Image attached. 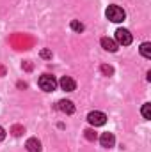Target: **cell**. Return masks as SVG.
I'll use <instances>...</instances> for the list:
<instances>
[{"label":"cell","instance_id":"obj_8","mask_svg":"<svg viewBox=\"0 0 151 152\" xmlns=\"http://www.w3.org/2000/svg\"><path fill=\"white\" fill-rule=\"evenodd\" d=\"M101 48L103 50H107V51H110V53H114V51H117V42L114 41V39H109V37H101Z\"/></svg>","mask_w":151,"mask_h":152},{"label":"cell","instance_id":"obj_11","mask_svg":"<svg viewBox=\"0 0 151 152\" xmlns=\"http://www.w3.org/2000/svg\"><path fill=\"white\" fill-rule=\"evenodd\" d=\"M71 28H73L75 32H84V28H85V27H84V23H80V21L73 20V21H71Z\"/></svg>","mask_w":151,"mask_h":152},{"label":"cell","instance_id":"obj_4","mask_svg":"<svg viewBox=\"0 0 151 152\" xmlns=\"http://www.w3.org/2000/svg\"><path fill=\"white\" fill-rule=\"evenodd\" d=\"M87 120H89L91 126L98 127V126H103L107 122V115L103 113V112H91V113L87 115Z\"/></svg>","mask_w":151,"mask_h":152},{"label":"cell","instance_id":"obj_1","mask_svg":"<svg viewBox=\"0 0 151 152\" xmlns=\"http://www.w3.org/2000/svg\"><path fill=\"white\" fill-rule=\"evenodd\" d=\"M105 14H107V18H109L112 23H121V21H124V18H126L124 9H121L119 5H109L107 11H105Z\"/></svg>","mask_w":151,"mask_h":152},{"label":"cell","instance_id":"obj_3","mask_svg":"<svg viewBox=\"0 0 151 152\" xmlns=\"http://www.w3.org/2000/svg\"><path fill=\"white\" fill-rule=\"evenodd\" d=\"M132 34H130V30H126V28H117L115 30V42L117 44H123V46H128V44H132Z\"/></svg>","mask_w":151,"mask_h":152},{"label":"cell","instance_id":"obj_7","mask_svg":"<svg viewBox=\"0 0 151 152\" xmlns=\"http://www.w3.org/2000/svg\"><path fill=\"white\" fill-rule=\"evenodd\" d=\"M100 143H101V147L110 149V147H114V143H115V138H114L112 133H103L100 136Z\"/></svg>","mask_w":151,"mask_h":152},{"label":"cell","instance_id":"obj_9","mask_svg":"<svg viewBox=\"0 0 151 152\" xmlns=\"http://www.w3.org/2000/svg\"><path fill=\"white\" fill-rule=\"evenodd\" d=\"M25 147H27L29 152H41V142H39L38 138H29L27 143H25Z\"/></svg>","mask_w":151,"mask_h":152},{"label":"cell","instance_id":"obj_6","mask_svg":"<svg viewBox=\"0 0 151 152\" xmlns=\"http://www.w3.org/2000/svg\"><path fill=\"white\" fill-rule=\"evenodd\" d=\"M57 108H59V110H61L62 113H66V115L75 113V104H73L71 101H68V99H62V101H59Z\"/></svg>","mask_w":151,"mask_h":152},{"label":"cell","instance_id":"obj_17","mask_svg":"<svg viewBox=\"0 0 151 152\" xmlns=\"http://www.w3.org/2000/svg\"><path fill=\"white\" fill-rule=\"evenodd\" d=\"M4 138H5V129H4V127L0 126V142H2Z\"/></svg>","mask_w":151,"mask_h":152},{"label":"cell","instance_id":"obj_14","mask_svg":"<svg viewBox=\"0 0 151 152\" xmlns=\"http://www.w3.org/2000/svg\"><path fill=\"white\" fill-rule=\"evenodd\" d=\"M101 73H103L105 76H112V75H114L112 66H107V64H103V66H101Z\"/></svg>","mask_w":151,"mask_h":152},{"label":"cell","instance_id":"obj_15","mask_svg":"<svg viewBox=\"0 0 151 152\" xmlns=\"http://www.w3.org/2000/svg\"><path fill=\"white\" fill-rule=\"evenodd\" d=\"M11 133H13L14 136H20V134L23 133V127H21V126H14V127L11 129Z\"/></svg>","mask_w":151,"mask_h":152},{"label":"cell","instance_id":"obj_10","mask_svg":"<svg viewBox=\"0 0 151 152\" xmlns=\"http://www.w3.org/2000/svg\"><path fill=\"white\" fill-rule=\"evenodd\" d=\"M139 50H141V55H142L144 58H151V44L150 42H142Z\"/></svg>","mask_w":151,"mask_h":152},{"label":"cell","instance_id":"obj_5","mask_svg":"<svg viewBox=\"0 0 151 152\" xmlns=\"http://www.w3.org/2000/svg\"><path fill=\"white\" fill-rule=\"evenodd\" d=\"M59 85H61V88L66 90V92H73V90L76 88V81L71 78V76H62L61 81H59Z\"/></svg>","mask_w":151,"mask_h":152},{"label":"cell","instance_id":"obj_2","mask_svg":"<svg viewBox=\"0 0 151 152\" xmlns=\"http://www.w3.org/2000/svg\"><path fill=\"white\" fill-rule=\"evenodd\" d=\"M39 87H41V90H44V92H52V90H55L57 88V80L53 78L52 75H43L39 76Z\"/></svg>","mask_w":151,"mask_h":152},{"label":"cell","instance_id":"obj_12","mask_svg":"<svg viewBox=\"0 0 151 152\" xmlns=\"http://www.w3.org/2000/svg\"><path fill=\"white\" fill-rule=\"evenodd\" d=\"M142 117H144V118H148V120L151 118V108H150V103H146V104L142 106Z\"/></svg>","mask_w":151,"mask_h":152},{"label":"cell","instance_id":"obj_18","mask_svg":"<svg viewBox=\"0 0 151 152\" xmlns=\"http://www.w3.org/2000/svg\"><path fill=\"white\" fill-rule=\"evenodd\" d=\"M4 73H5V69H4V67L0 66V75H4Z\"/></svg>","mask_w":151,"mask_h":152},{"label":"cell","instance_id":"obj_16","mask_svg":"<svg viewBox=\"0 0 151 152\" xmlns=\"http://www.w3.org/2000/svg\"><path fill=\"white\" fill-rule=\"evenodd\" d=\"M41 57L43 58H52V51L50 50H41Z\"/></svg>","mask_w":151,"mask_h":152},{"label":"cell","instance_id":"obj_13","mask_svg":"<svg viewBox=\"0 0 151 152\" xmlns=\"http://www.w3.org/2000/svg\"><path fill=\"white\" fill-rule=\"evenodd\" d=\"M84 134H85V138H87L89 142H94V140H96V133H94L93 129H85Z\"/></svg>","mask_w":151,"mask_h":152}]
</instances>
